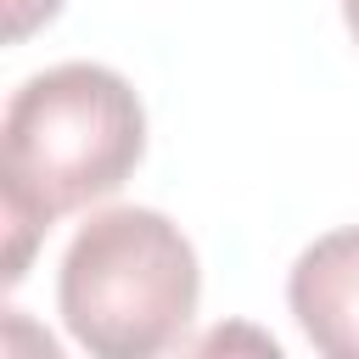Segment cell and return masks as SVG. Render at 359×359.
<instances>
[{
  "instance_id": "cell-1",
  "label": "cell",
  "mask_w": 359,
  "mask_h": 359,
  "mask_svg": "<svg viewBox=\"0 0 359 359\" xmlns=\"http://www.w3.org/2000/svg\"><path fill=\"white\" fill-rule=\"evenodd\" d=\"M6 280H22L34 236H45L62 213H79L112 196L140 151L146 112L129 79L101 62H62L34 73L6 107Z\"/></svg>"
},
{
  "instance_id": "cell-3",
  "label": "cell",
  "mask_w": 359,
  "mask_h": 359,
  "mask_svg": "<svg viewBox=\"0 0 359 359\" xmlns=\"http://www.w3.org/2000/svg\"><path fill=\"white\" fill-rule=\"evenodd\" d=\"M286 303L325 359H359V230H331L303 247Z\"/></svg>"
},
{
  "instance_id": "cell-2",
  "label": "cell",
  "mask_w": 359,
  "mask_h": 359,
  "mask_svg": "<svg viewBox=\"0 0 359 359\" xmlns=\"http://www.w3.org/2000/svg\"><path fill=\"white\" fill-rule=\"evenodd\" d=\"M202 269L191 241L157 208L95 213L56 275V303L79 348L95 359H151L191 325Z\"/></svg>"
},
{
  "instance_id": "cell-4",
  "label": "cell",
  "mask_w": 359,
  "mask_h": 359,
  "mask_svg": "<svg viewBox=\"0 0 359 359\" xmlns=\"http://www.w3.org/2000/svg\"><path fill=\"white\" fill-rule=\"evenodd\" d=\"M342 17H348V34L359 39V0H342Z\"/></svg>"
}]
</instances>
